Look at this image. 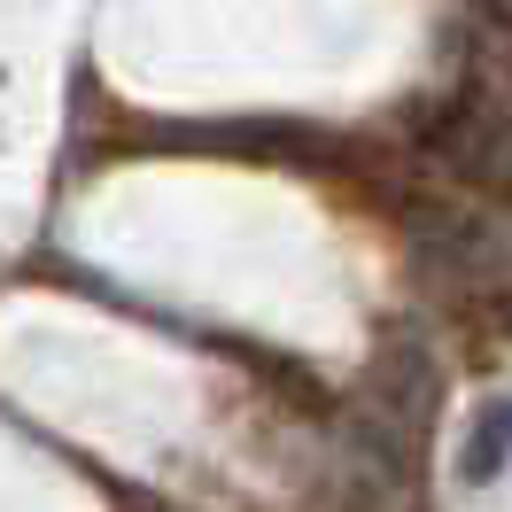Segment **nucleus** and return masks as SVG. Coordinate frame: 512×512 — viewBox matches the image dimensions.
Segmentation results:
<instances>
[{"mask_svg":"<svg viewBox=\"0 0 512 512\" xmlns=\"http://www.w3.org/2000/svg\"><path fill=\"white\" fill-rule=\"evenodd\" d=\"M512 458V396H489L474 412V427H466V450H458V481H497Z\"/></svg>","mask_w":512,"mask_h":512,"instance_id":"obj_1","label":"nucleus"}]
</instances>
